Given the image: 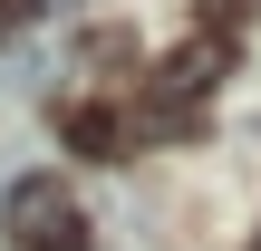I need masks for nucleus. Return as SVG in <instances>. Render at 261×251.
Returning <instances> with one entry per match:
<instances>
[{"instance_id": "1", "label": "nucleus", "mask_w": 261, "mask_h": 251, "mask_svg": "<svg viewBox=\"0 0 261 251\" xmlns=\"http://www.w3.org/2000/svg\"><path fill=\"white\" fill-rule=\"evenodd\" d=\"M10 242H19V251H77V242H87V222H77L68 184L29 174V184L10 193Z\"/></svg>"}, {"instance_id": "2", "label": "nucleus", "mask_w": 261, "mask_h": 251, "mask_svg": "<svg viewBox=\"0 0 261 251\" xmlns=\"http://www.w3.org/2000/svg\"><path fill=\"white\" fill-rule=\"evenodd\" d=\"M223 68H232V39H223V29H203V39H184V48L155 68V97H165V106H194V97H213V77H223Z\"/></svg>"}, {"instance_id": "3", "label": "nucleus", "mask_w": 261, "mask_h": 251, "mask_svg": "<svg viewBox=\"0 0 261 251\" xmlns=\"http://www.w3.org/2000/svg\"><path fill=\"white\" fill-rule=\"evenodd\" d=\"M203 10H213V19H232V10H252V0H203Z\"/></svg>"}, {"instance_id": "4", "label": "nucleus", "mask_w": 261, "mask_h": 251, "mask_svg": "<svg viewBox=\"0 0 261 251\" xmlns=\"http://www.w3.org/2000/svg\"><path fill=\"white\" fill-rule=\"evenodd\" d=\"M242 251H261V222H252V242H242Z\"/></svg>"}]
</instances>
